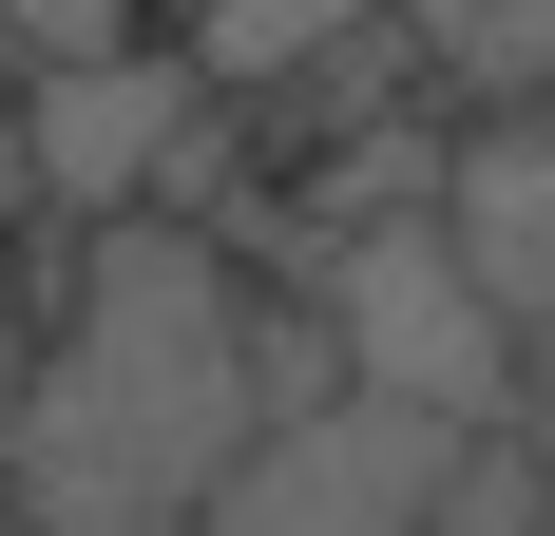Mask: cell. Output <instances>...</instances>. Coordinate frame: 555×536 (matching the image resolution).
<instances>
[{"label":"cell","instance_id":"1","mask_svg":"<svg viewBox=\"0 0 555 536\" xmlns=\"http://www.w3.org/2000/svg\"><path fill=\"white\" fill-rule=\"evenodd\" d=\"M345 403L326 326L249 288L192 212H115L57 268V326L0 383V518L20 536H192V498L269 422Z\"/></svg>","mask_w":555,"mask_h":536},{"label":"cell","instance_id":"2","mask_svg":"<svg viewBox=\"0 0 555 536\" xmlns=\"http://www.w3.org/2000/svg\"><path fill=\"white\" fill-rule=\"evenodd\" d=\"M307 326H326L345 403H402V422H441V441L537 422V365H517L499 326L460 307V268L422 250V212H364V230H345V250H326V288H307Z\"/></svg>","mask_w":555,"mask_h":536},{"label":"cell","instance_id":"3","mask_svg":"<svg viewBox=\"0 0 555 536\" xmlns=\"http://www.w3.org/2000/svg\"><path fill=\"white\" fill-rule=\"evenodd\" d=\"M211 135V77L192 58H57V77H20L0 97V173H39V212L57 230H115V212H154L172 154Z\"/></svg>","mask_w":555,"mask_h":536},{"label":"cell","instance_id":"4","mask_svg":"<svg viewBox=\"0 0 555 536\" xmlns=\"http://www.w3.org/2000/svg\"><path fill=\"white\" fill-rule=\"evenodd\" d=\"M441 460L460 441L402 422V403H307V422H269L211 498H192V536H422Z\"/></svg>","mask_w":555,"mask_h":536},{"label":"cell","instance_id":"5","mask_svg":"<svg viewBox=\"0 0 555 536\" xmlns=\"http://www.w3.org/2000/svg\"><path fill=\"white\" fill-rule=\"evenodd\" d=\"M422 250L460 268V307L499 326V345L555 326V135H537V115H460V135H441V173H422Z\"/></svg>","mask_w":555,"mask_h":536},{"label":"cell","instance_id":"6","mask_svg":"<svg viewBox=\"0 0 555 536\" xmlns=\"http://www.w3.org/2000/svg\"><path fill=\"white\" fill-rule=\"evenodd\" d=\"M402 58L441 77L460 115H537V39H555V0H384Z\"/></svg>","mask_w":555,"mask_h":536},{"label":"cell","instance_id":"7","mask_svg":"<svg viewBox=\"0 0 555 536\" xmlns=\"http://www.w3.org/2000/svg\"><path fill=\"white\" fill-rule=\"evenodd\" d=\"M345 20H384V0H230V20H211V58H230V77H269V58H326Z\"/></svg>","mask_w":555,"mask_h":536}]
</instances>
